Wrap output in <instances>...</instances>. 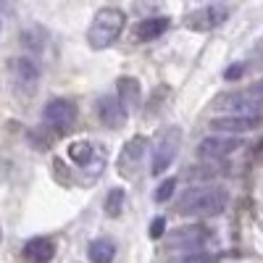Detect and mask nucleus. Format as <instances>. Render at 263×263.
Masks as SVG:
<instances>
[{
  "label": "nucleus",
  "instance_id": "obj_1",
  "mask_svg": "<svg viewBox=\"0 0 263 263\" xmlns=\"http://www.w3.org/2000/svg\"><path fill=\"white\" fill-rule=\"evenodd\" d=\"M227 205L229 195L221 187H190L177 200V211L182 216H218Z\"/></svg>",
  "mask_w": 263,
  "mask_h": 263
},
{
  "label": "nucleus",
  "instance_id": "obj_2",
  "mask_svg": "<svg viewBox=\"0 0 263 263\" xmlns=\"http://www.w3.org/2000/svg\"><path fill=\"white\" fill-rule=\"evenodd\" d=\"M124 24H126V13L121 8H100L90 24V32H87V42L95 50L114 45L119 34L124 32Z\"/></svg>",
  "mask_w": 263,
  "mask_h": 263
},
{
  "label": "nucleus",
  "instance_id": "obj_3",
  "mask_svg": "<svg viewBox=\"0 0 263 263\" xmlns=\"http://www.w3.org/2000/svg\"><path fill=\"white\" fill-rule=\"evenodd\" d=\"M182 147V129L179 126H166L158 132V137H156V147H153V161H150V171L156 174H163L174 158H177V153Z\"/></svg>",
  "mask_w": 263,
  "mask_h": 263
},
{
  "label": "nucleus",
  "instance_id": "obj_4",
  "mask_svg": "<svg viewBox=\"0 0 263 263\" xmlns=\"http://www.w3.org/2000/svg\"><path fill=\"white\" fill-rule=\"evenodd\" d=\"M211 242V232L200 224H192V227H179L168 234V245L174 250H182V253H197L203 250Z\"/></svg>",
  "mask_w": 263,
  "mask_h": 263
},
{
  "label": "nucleus",
  "instance_id": "obj_5",
  "mask_svg": "<svg viewBox=\"0 0 263 263\" xmlns=\"http://www.w3.org/2000/svg\"><path fill=\"white\" fill-rule=\"evenodd\" d=\"M242 147V140L239 137H229V135H211L205 140H200L197 145V153L200 158H208V161H221V158H229L232 153H237Z\"/></svg>",
  "mask_w": 263,
  "mask_h": 263
},
{
  "label": "nucleus",
  "instance_id": "obj_6",
  "mask_svg": "<svg viewBox=\"0 0 263 263\" xmlns=\"http://www.w3.org/2000/svg\"><path fill=\"white\" fill-rule=\"evenodd\" d=\"M42 121H45L48 126H53V129H69L77 121V105L71 100L55 98L42 108Z\"/></svg>",
  "mask_w": 263,
  "mask_h": 263
},
{
  "label": "nucleus",
  "instance_id": "obj_7",
  "mask_svg": "<svg viewBox=\"0 0 263 263\" xmlns=\"http://www.w3.org/2000/svg\"><path fill=\"white\" fill-rule=\"evenodd\" d=\"M260 121H263V116H250V114H227V116H216V119L211 121V129H216L218 135L237 137V135H242V132L255 129Z\"/></svg>",
  "mask_w": 263,
  "mask_h": 263
},
{
  "label": "nucleus",
  "instance_id": "obj_8",
  "mask_svg": "<svg viewBox=\"0 0 263 263\" xmlns=\"http://www.w3.org/2000/svg\"><path fill=\"white\" fill-rule=\"evenodd\" d=\"M11 77H13L18 90L32 92L40 82V66L32 58H13L11 61Z\"/></svg>",
  "mask_w": 263,
  "mask_h": 263
},
{
  "label": "nucleus",
  "instance_id": "obj_9",
  "mask_svg": "<svg viewBox=\"0 0 263 263\" xmlns=\"http://www.w3.org/2000/svg\"><path fill=\"white\" fill-rule=\"evenodd\" d=\"M145 147H147V140L145 137L129 140L124 145V150H121V156H119V171L121 174H132V171H135L140 166L142 156H145Z\"/></svg>",
  "mask_w": 263,
  "mask_h": 263
},
{
  "label": "nucleus",
  "instance_id": "obj_10",
  "mask_svg": "<svg viewBox=\"0 0 263 263\" xmlns=\"http://www.w3.org/2000/svg\"><path fill=\"white\" fill-rule=\"evenodd\" d=\"M98 116H100V121H103L105 126L119 129V126L124 124V119H126V111L121 108L119 98L105 95V98H100V100H98Z\"/></svg>",
  "mask_w": 263,
  "mask_h": 263
},
{
  "label": "nucleus",
  "instance_id": "obj_11",
  "mask_svg": "<svg viewBox=\"0 0 263 263\" xmlns=\"http://www.w3.org/2000/svg\"><path fill=\"white\" fill-rule=\"evenodd\" d=\"M53 255H55V245L48 237H32L24 245V258L29 263H50Z\"/></svg>",
  "mask_w": 263,
  "mask_h": 263
},
{
  "label": "nucleus",
  "instance_id": "obj_12",
  "mask_svg": "<svg viewBox=\"0 0 263 263\" xmlns=\"http://www.w3.org/2000/svg\"><path fill=\"white\" fill-rule=\"evenodd\" d=\"M87 258L90 263H114L116 258V242L108 237H98L87 245Z\"/></svg>",
  "mask_w": 263,
  "mask_h": 263
},
{
  "label": "nucleus",
  "instance_id": "obj_13",
  "mask_svg": "<svg viewBox=\"0 0 263 263\" xmlns=\"http://www.w3.org/2000/svg\"><path fill=\"white\" fill-rule=\"evenodd\" d=\"M227 6H205V8H200V11H195L190 18H187V24H197V21L203 18V24L200 27H205V29H211V27H221L224 21H227Z\"/></svg>",
  "mask_w": 263,
  "mask_h": 263
},
{
  "label": "nucleus",
  "instance_id": "obj_14",
  "mask_svg": "<svg viewBox=\"0 0 263 263\" xmlns=\"http://www.w3.org/2000/svg\"><path fill=\"white\" fill-rule=\"evenodd\" d=\"M166 29H168V18H166V16L145 18V21H140V24H137V40H140V42L156 40V37H161Z\"/></svg>",
  "mask_w": 263,
  "mask_h": 263
},
{
  "label": "nucleus",
  "instance_id": "obj_15",
  "mask_svg": "<svg viewBox=\"0 0 263 263\" xmlns=\"http://www.w3.org/2000/svg\"><path fill=\"white\" fill-rule=\"evenodd\" d=\"M119 103H121V108L129 114L132 108H137V103H140V82L137 79H119Z\"/></svg>",
  "mask_w": 263,
  "mask_h": 263
},
{
  "label": "nucleus",
  "instance_id": "obj_16",
  "mask_svg": "<svg viewBox=\"0 0 263 263\" xmlns=\"http://www.w3.org/2000/svg\"><path fill=\"white\" fill-rule=\"evenodd\" d=\"M92 153H95V147H92L90 142H71V145H69V158H71L74 163H79V166L90 163Z\"/></svg>",
  "mask_w": 263,
  "mask_h": 263
},
{
  "label": "nucleus",
  "instance_id": "obj_17",
  "mask_svg": "<svg viewBox=\"0 0 263 263\" xmlns=\"http://www.w3.org/2000/svg\"><path fill=\"white\" fill-rule=\"evenodd\" d=\"M121 205H124V190L114 187L111 192H108V197H105V213L108 216H119Z\"/></svg>",
  "mask_w": 263,
  "mask_h": 263
},
{
  "label": "nucleus",
  "instance_id": "obj_18",
  "mask_svg": "<svg viewBox=\"0 0 263 263\" xmlns=\"http://www.w3.org/2000/svg\"><path fill=\"white\" fill-rule=\"evenodd\" d=\"M242 100H263V79L255 82L253 87H248L245 92H239V95H232L229 103H242Z\"/></svg>",
  "mask_w": 263,
  "mask_h": 263
},
{
  "label": "nucleus",
  "instance_id": "obj_19",
  "mask_svg": "<svg viewBox=\"0 0 263 263\" xmlns=\"http://www.w3.org/2000/svg\"><path fill=\"white\" fill-rule=\"evenodd\" d=\"M174 187H177V179L161 182V187H158V192H156V200H158V203H166L168 197H171V192H174Z\"/></svg>",
  "mask_w": 263,
  "mask_h": 263
},
{
  "label": "nucleus",
  "instance_id": "obj_20",
  "mask_svg": "<svg viewBox=\"0 0 263 263\" xmlns=\"http://www.w3.org/2000/svg\"><path fill=\"white\" fill-rule=\"evenodd\" d=\"M150 234L156 237V239L163 234V218H156V221H153V229H150Z\"/></svg>",
  "mask_w": 263,
  "mask_h": 263
}]
</instances>
